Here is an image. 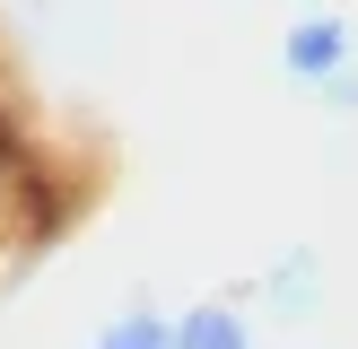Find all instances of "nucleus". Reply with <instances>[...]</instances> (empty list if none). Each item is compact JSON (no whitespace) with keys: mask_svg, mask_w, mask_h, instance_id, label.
<instances>
[{"mask_svg":"<svg viewBox=\"0 0 358 349\" xmlns=\"http://www.w3.org/2000/svg\"><path fill=\"white\" fill-rule=\"evenodd\" d=\"M306 96L324 105L332 122H341V114H358V61H341V70H324V79H306Z\"/></svg>","mask_w":358,"mask_h":349,"instance_id":"39448f33","label":"nucleus"},{"mask_svg":"<svg viewBox=\"0 0 358 349\" xmlns=\"http://www.w3.org/2000/svg\"><path fill=\"white\" fill-rule=\"evenodd\" d=\"M306 9H315V0H306Z\"/></svg>","mask_w":358,"mask_h":349,"instance_id":"423d86ee","label":"nucleus"},{"mask_svg":"<svg viewBox=\"0 0 358 349\" xmlns=\"http://www.w3.org/2000/svg\"><path fill=\"white\" fill-rule=\"evenodd\" d=\"M96 349H175V323L149 314V306H131V314H114V323L96 332Z\"/></svg>","mask_w":358,"mask_h":349,"instance_id":"20e7f679","label":"nucleus"},{"mask_svg":"<svg viewBox=\"0 0 358 349\" xmlns=\"http://www.w3.org/2000/svg\"><path fill=\"white\" fill-rule=\"evenodd\" d=\"M175 349H254V323L236 306H219V297H201V306L175 314Z\"/></svg>","mask_w":358,"mask_h":349,"instance_id":"7ed1b4c3","label":"nucleus"},{"mask_svg":"<svg viewBox=\"0 0 358 349\" xmlns=\"http://www.w3.org/2000/svg\"><path fill=\"white\" fill-rule=\"evenodd\" d=\"M341 61H358V27L341 9L315 0L297 27H280V70H289V79H324V70H341Z\"/></svg>","mask_w":358,"mask_h":349,"instance_id":"f257e3e1","label":"nucleus"},{"mask_svg":"<svg viewBox=\"0 0 358 349\" xmlns=\"http://www.w3.org/2000/svg\"><path fill=\"white\" fill-rule=\"evenodd\" d=\"M324 297H332V279H324V253H315V244H289V253L262 271V306L289 332H306L315 314H324Z\"/></svg>","mask_w":358,"mask_h":349,"instance_id":"f03ea898","label":"nucleus"}]
</instances>
